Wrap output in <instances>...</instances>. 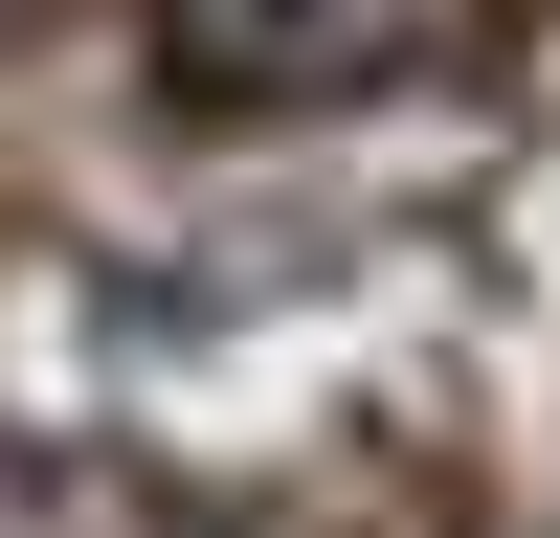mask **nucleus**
<instances>
[{
    "instance_id": "obj_1",
    "label": "nucleus",
    "mask_w": 560,
    "mask_h": 538,
    "mask_svg": "<svg viewBox=\"0 0 560 538\" xmlns=\"http://www.w3.org/2000/svg\"><path fill=\"white\" fill-rule=\"evenodd\" d=\"M448 45V0H158V90L179 113H359Z\"/></svg>"
}]
</instances>
